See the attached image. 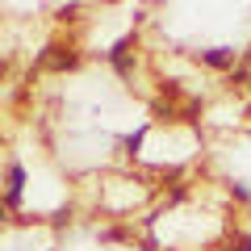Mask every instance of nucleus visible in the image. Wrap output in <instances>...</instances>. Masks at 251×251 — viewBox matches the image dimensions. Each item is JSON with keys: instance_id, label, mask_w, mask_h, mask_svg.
<instances>
[{"instance_id": "1", "label": "nucleus", "mask_w": 251, "mask_h": 251, "mask_svg": "<svg viewBox=\"0 0 251 251\" xmlns=\"http://www.w3.org/2000/svg\"><path fill=\"white\" fill-rule=\"evenodd\" d=\"M201 63L214 67V72H234L239 50H234V46H209V50H201Z\"/></svg>"}, {"instance_id": "2", "label": "nucleus", "mask_w": 251, "mask_h": 251, "mask_svg": "<svg viewBox=\"0 0 251 251\" xmlns=\"http://www.w3.org/2000/svg\"><path fill=\"white\" fill-rule=\"evenodd\" d=\"M130 46H134V34H126V38H117V42H113V50H109L105 54V59L109 63H113V67H117V72H130Z\"/></svg>"}, {"instance_id": "3", "label": "nucleus", "mask_w": 251, "mask_h": 251, "mask_svg": "<svg viewBox=\"0 0 251 251\" xmlns=\"http://www.w3.org/2000/svg\"><path fill=\"white\" fill-rule=\"evenodd\" d=\"M21 193H25V168L13 163L9 168V205H21Z\"/></svg>"}, {"instance_id": "4", "label": "nucleus", "mask_w": 251, "mask_h": 251, "mask_svg": "<svg viewBox=\"0 0 251 251\" xmlns=\"http://www.w3.org/2000/svg\"><path fill=\"white\" fill-rule=\"evenodd\" d=\"M234 247H239V251H251V234H239V239H234Z\"/></svg>"}, {"instance_id": "5", "label": "nucleus", "mask_w": 251, "mask_h": 251, "mask_svg": "<svg viewBox=\"0 0 251 251\" xmlns=\"http://www.w3.org/2000/svg\"><path fill=\"white\" fill-rule=\"evenodd\" d=\"M4 72H9V59H0V75H4Z\"/></svg>"}]
</instances>
